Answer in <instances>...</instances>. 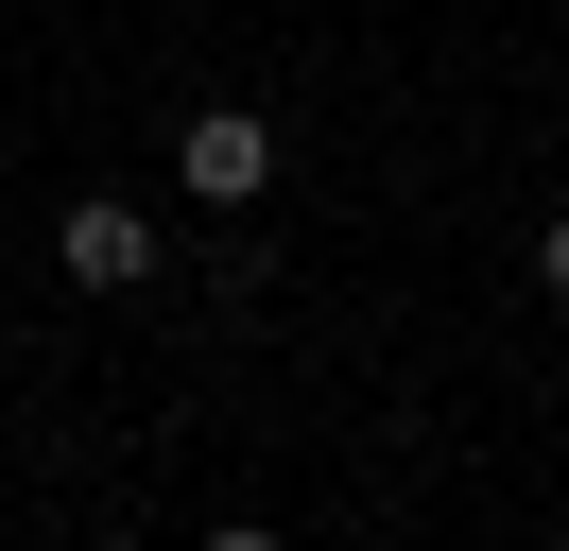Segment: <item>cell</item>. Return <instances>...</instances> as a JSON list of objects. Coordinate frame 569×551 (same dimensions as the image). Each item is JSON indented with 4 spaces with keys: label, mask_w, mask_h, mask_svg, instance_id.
<instances>
[{
    "label": "cell",
    "mask_w": 569,
    "mask_h": 551,
    "mask_svg": "<svg viewBox=\"0 0 569 551\" xmlns=\"http://www.w3.org/2000/svg\"><path fill=\"white\" fill-rule=\"evenodd\" d=\"M535 293H569V224H552V241H535Z\"/></svg>",
    "instance_id": "cell-3"
},
{
    "label": "cell",
    "mask_w": 569,
    "mask_h": 551,
    "mask_svg": "<svg viewBox=\"0 0 569 551\" xmlns=\"http://www.w3.org/2000/svg\"><path fill=\"white\" fill-rule=\"evenodd\" d=\"M52 276H70V293H139V276H156V224H139V207H70V224H52Z\"/></svg>",
    "instance_id": "cell-2"
},
{
    "label": "cell",
    "mask_w": 569,
    "mask_h": 551,
    "mask_svg": "<svg viewBox=\"0 0 569 551\" xmlns=\"http://www.w3.org/2000/svg\"><path fill=\"white\" fill-rule=\"evenodd\" d=\"M173 190L190 207H259L277 190V121H259V103H190L173 121Z\"/></svg>",
    "instance_id": "cell-1"
}]
</instances>
